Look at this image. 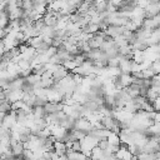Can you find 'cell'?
<instances>
[{"label": "cell", "mask_w": 160, "mask_h": 160, "mask_svg": "<svg viewBox=\"0 0 160 160\" xmlns=\"http://www.w3.org/2000/svg\"><path fill=\"white\" fill-rule=\"evenodd\" d=\"M11 149V152H12V156L16 158V156H21L22 155V151H24V146H22V142L18 141L14 146L10 148Z\"/></svg>", "instance_id": "cell-1"}, {"label": "cell", "mask_w": 160, "mask_h": 160, "mask_svg": "<svg viewBox=\"0 0 160 160\" xmlns=\"http://www.w3.org/2000/svg\"><path fill=\"white\" fill-rule=\"evenodd\" d=\"M160 86V78L159 75H154L150 79V88H159Z\"/></svg>", "instance_id": "cell-4"}, {"label": "cell", "mask_w": 160, "mask_h": 160, "mask_svg": "<svg viewBox=\"0 0 160 160\" xmlns=\"http://www.w3.org/2000/svg\"><path fill=\"white\" fill-rule=\"evenodd\" d=\"M150 69L152 70V72H154L155 75H159V70H160V61H159V60L152 61V62H151V65H150Z\"/></svg>", "instance_id": "cell-3"}, {"label": "cell", "mask_w": 160, "mask_h": 160, "mask_svg": "<svg viewBox=\"0 0 160 160\" xmlns=\"http://www.w3.org/2000/svg\"><path fill=\"white\" fill-rule=\"evenodd\" d=\"M74 64L76 65V66H81L82 64H84V61H85V58L82 56V54H80V55H76V56H74Z\"/></svg>", "instance_id": "cell-5"}, {"label": "cell", "mask_w": 160, "mask_h": 160, "mask_svg": "<svg viewBox=\"0 0 160 160\" xmlns=\"http://www.w3.org/2000/svg\"><path fill=\"white\" fill-rule=\"evenodd\" d=\"M96 146H98L101 151H104V150H108V148H109V142H108L106 139H100V140L98 141Z\"/></svg>", "instance_id": "cell-2"}, {"label": "cell", "mask_w": 160, "mask_h": 160, "mask_svg": "<svg viewBox=\"0 0 160 160\" xmlns=\"http://www.w3.org/2000/svg\"><path fill=\"white\" fill-rule=\"evenodd\" d=\"M5 52V46H4V42H2V40L0 41V58L2 56V54Z\"/></svg>", "instance_id": "cell-6"}]
</instances>
